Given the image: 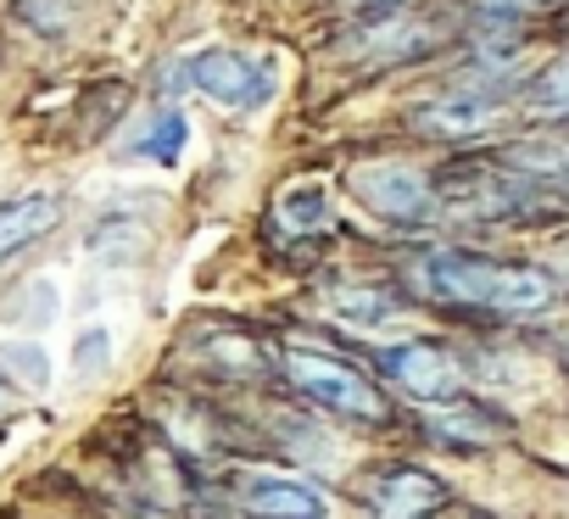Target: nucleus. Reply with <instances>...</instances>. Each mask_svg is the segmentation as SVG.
I'll return each mask as SVG.
<instances>
[{"label":"nucleus","mask_w":569,"mask_h":519,"mask_svg":"<svg viewBox=\"0 0 569 519\" xmlns=\"http://www.w3.org/2000/svg\"><path fill=\"white\" fill-rule=\"evenodd\" d=\"M347 184H352V196H358L380 223H391V229H419V223H430V218L441 212L436 179L413 173L408 162H363V168L347 173Z\"/></svg>","instance_id":"obj_3"},{"label":"nucleus","mask_w":569,"mask_h":519,"mask_svg":"<svg viewBox=\"0 0 569 519\" xmlns=\"http://www.w3.org/2000/svg\"><path fill=\"white\" fill-rule=\"evenodd\" d=\"M491 12H530V7H541V0H486Z\"/></svg>","instance_id":"obj_16"},{"label":"nucleus","mask_w":569,"mask_h":519,"mask_svg":"<svg viewBox=\"0 0 569 519\" xmlns=\"http://www.w3.org/2000/svg\"><path fill=\"white\" fill-rule=\"evenodd\" d=\"M402 286L447 313H480V319H536L558 302V286L536 263L513 257H486L469 246H430L402 269Z\"/></svg>","instance_id":"obj_1"},{"label":"nucleus","mask_w":569,"mask_h":519,"mask_svg":"<svg viewBox=\"0 0 569 519\" xmlns=\"http://www.w3.org/2000/svg\"><path fill=\"white\" fill-rule=\"evenodd\" d=\"M0 397H7V391H0Z\"/></svg>","instance_id":"obj_17"},{"label":"nucleus","mask_w":569,"mask_h":519,"mask_svg":"<svg viewBox=\"0 0 569 519\" xmlns=\"http://www.w3.org/2000/svg\"><path fill=\"white\" fill-rule=\"evenodd\" d=\"M352 497L369 519H436L447 508V480L419 463H375Z\"/></svg>","instance_id":"obj_4"},{"label":"nucleus","mask_w":569,"mask_h":519,"mask_svg":"<svg viewBox=\"0 0 569 519\" xmlns=\"http://www.w3.org/2000/svg\"><path fill=\"white\" fill-rule=\"evenodd\" d=\"M79 358H84V369H101V358H107V336L90 330V336L79 341Z\"/></svg>","instance_id":"obj_15"},{"label":"nucleus","mask_w":569,"mask_h":519,"mask_svg":"<svg viewBox=\"0 0 569 519\" xmlns=\"http://www.w3.org/2000/svg\"><path fill=\"white\" fill-rule=\"evenodd\" d=\"M184 118L179 112H157L146 129H140V140L129 146V157H146V162H179L184 157Z\"/></svg>","instance_id":"obj_12"},{"label":"nucleus","mask_w":569,"mask_h":519,"mask_svg":"<svg viewBox=\"0 0 569 519\" xmlns=\"http://www.w3.org/2000/svg\"><path fill=\"white\" fill-rule=\"evenodd\" d=\"M284 380H291L313 408H325V413H336V419H347V425H391V397L352 363V358H336V352H313V347H302V352H284Z\"/></svg>","instance_id":"obj_2"},{"label":"nucleus","mask_w":569,"mask_h":519,"mask_svg":"<svg viewBox=\"0 0 569 519\" xmlns=\"http://www.w3.org/2000/svg\"><path fill=\"white\" fill-rule=\"evenodd\" d=\"M12 363H18V375H23L29 386H46V352H40V347H18Z\"/></svg>","instance_id":"obj_14"},{"label":"nucleus","mask_w":569,"mask_h":519,"mask_svg":"<svg viewBox=\"0 0 569 519\" xmlns=\"http://www.w3.org/2000/svg\"><path fill=\"white\" fill-rule=\"evenodd\" d=\"M425 430H430L441 447H452V452H486L491 441L513 436V419H508V413H497L491 402H463V397H447V402H430Z\"/></svg>","instance_id":"obj_8"},{"label":"nucleus","mask_w":569,"mask_h":519,"mask_svg":"<svg viewBox=\"0 0 569 519\" xmlns=\"http://www.w3.org/2000/svg\"><path fill=\"white\" fill-rule=\"evenodd\" d=\"M223 491L246 519H325L330 513V502L313 480L273 475V469H240V475H229Z\"/></svg>","instance_id":"obj_5"},{"label":"nucleus","mask_w":569,"mask_h":519,"mask_svg":"<svg viewBox=\"0 0 569 519\" xmlns=\"http://www.w3.org/2000/svg\"><path fill=\"white\" fill-rule=\"evenodd\" d=\"M497 96L486 90H452V96H436L413 112V129L430 134V140H475L497 123Z\"/></svg>","instance_id":"obj_9"},{"label":"nucleus","mask_w":569,"mask_h":519,"mask_svg":"<svg viewBox=\"0 0 569 519\" xmlns=\"http://www.w3.org/2000/svg\"><path fill=\"white\" fill-rule=\"evenodd\" d=\"M375 369H380L397 391H408V397H419V402H447V397L463 391L458 358H452L447 347H436V341H397V347H380V352H375Z\"/></svg>","instance_id":"obj_7"},{"label":"nucleus","mask_w":569,"mask_h":519,"mask_svg":"<svg viewBox=\"0 0 569 519\" xmlns=\"http://www.w3.org/2000/svg\"><path fill=\"white\" fill-rule=\"evenodd\" d=\"M279 229H291V234H325L330 229V196L319 184H291L279 196V212H273Z\"/></svg>","instance_id":"obj_11"},{"label":"nucleus","mask_w":569,"mask_h":519,"mask_svg":"<svg viewBox=\"0 0 569 519\" xmlns=\"http://www.w3.org/2000/svg\"><path fill=\"white\" fill-rule=\"evenodd\" d=\"M184 73H190L196 96H207L212 107H229V112H251L273 96V68L257 57H240V51H196Z\"/></svg>","instance_id":"obj_6"},{"label":"nucleus","mask_w":569,"mask_h":519,"mask_svg":"<svg viewBox=\"0 0 569 519\" xmlns=\"http://www.w3.org/2000/svg\"><path fill=\"white\" fill-rule=\"evenodd\" d=\"M525 107H530L536 118H558V123H569V57L552 62V68H541V73L530 79Z\"/></svg>","instance_id":"obj_13"},{"label":"nucleus","mask_w":569,"mask_h":519,"mask_svg":"<svg viewBox=\"0 0 569 519\" xmlns=\"http://www.w3.org/2000/svg\"><path fill=\"white\" fill-rule=\"evenodd\" d=\"M57 223H62V196H51V190H29V196L0 201V263L23 257V251H29L34 240H46Z\"/></svg>","instance_id":"obj_10"}]
</instances>
